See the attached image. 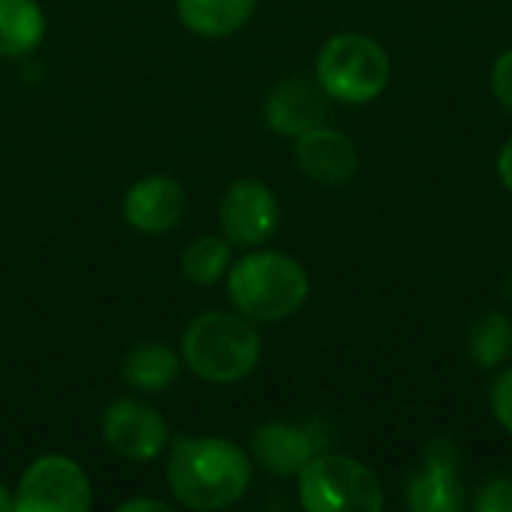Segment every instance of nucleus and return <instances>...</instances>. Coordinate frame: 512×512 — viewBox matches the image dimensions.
I'll return each instance as SVG.
<instances>
[{"label":"nucleus","instance_id":"9b49d317","mask_svg":"<svg viewBox=\"0 0 512 512\" xmlns=\"http://www.w3.org/2000/svg\"><path fill=\"white\" fill-rule=\"evenodd\" d=\"M330 117V96L318 84V78H285L279 81L267 102H264V120L276 135L297 138L315 126H324Z\"/></svg>","mask_w":512,"mask_h":512},{"label":"nucleus","instance_id":"9d476101","mask_svg":"<svg viewBox=\"0 0 512 512\" xmlns=\"http://www.w3.org/2000/svg\"><path fill=\"white\" fill-rule=\"evenodd\" d=\"M327 447V435L318 423H264L252 432V456L273 477H297Z\"/></svg>","mask_w":512,"mask_h":512},{"label":"nucleus","instance_id":"aec40b11","mask_svg":"<svg viewBox=\"0 0 512 512\" xmlns=\"http://www.w3.org/2000/svg\"><path fill=\"white\" fill-rule=\"evenodd\" d=\"M489 402H492V414H495V420L501 423V429H504L507 435H512V369H504V372L495 378Z\"/></svg>","mask_w":512,"mask_h":512},{"label":"nucleus","instance_id":"423d86ee","mask_svg":"<svg viewBox=\"0 0 512 512\" xmlns=\"http://www.w3.org/2000/svg\"><path fill=\"white\" fill-rule=\"evenodd\" d=\"M90 504V477L63 453L33 459L15 489V512H87Z\"/></svg>","mask_w":512,"mask_h":512},{"label":"nucleus","instance_id":"f257e3e1","mask_svg":"<svg viewBox=\"0 0 512 512\" xmlns=\"http://www.w3.org/2000/svg\"><path fill=\"white\" fill-rule=\"evenodd\" d=\"M165 477L180 507L228 510L249 492L252 462L228 438H180L168 453Z\"/></svg>","mask_w":512,"mask_h":512},{"label":"nucleus","instance_id":"6e6552de","mask_svg":"<svg viewBox=\"0 0 512 512\" xmlns=\"http://www.w3.org/2000/svg\"><path fill=\"white\" fill-rule=\"evenodd\" d=\"M102 441L129 462H153L168 450L171 429L165 417L141 399H114L102 414Z\"/></svg>","mask_w":512,"mask_h":512},{"label":"nucleus","instance_id":"393cba45","mask_svg":"<svg viewBox=\"0 0 512 512\" xmlns=\"http://www.w3.org/2000/svg\"><path fill=\"white\" fill-rule=\"evenodd\" d=\"M507 297L512 300V273H510V279H507Z\"/></svg>","mask_w":512,"mask_h":512},{"label":"nucleus","instance_id":"6ab92c4d","mask_svg":"<svg viewBox=\"0 0 512 512\" xmlns=\"http://www.w3.org/2000/svg\"><path fill=\"white\" fill-rule=\"evenodd\" d=\"M477 512H512V477H495L489 480L477 501H474Z\"/></svg>","mask_w":512,"mask_h":512},{"label":"nucleus","instance_id":"f3484780","mask_svg":"<svg viewBox=\"0 0 512 512\" xmlns=\"http://www.w3.org/2000/svg\"><path fill=\"white\" fill-rule=\"evenodd\" d=\"M468 357L480 369H498L512 357V321L498 312H480L468 327Z\"/></svg>","mask_w":512,"mask_h":512},{"label":"nucleus","instance_id":"4468645a","mask_svg":"<svg viewBox=\"0 0 512 512\" xmlns=\"http://www.w3.org/2000/svg\"><path fill=\"white\" fill-rule=\"evenodd\" d=\"M180 372H183L180 351L156 339L135 345L120 363L123 381L138 393H165L180 378Z\"/></svg>","mask_w":512,"mask_h":512},{"label":"nucleus","instance_id":"412c9836","mask_svg":"<svg viewBox=\"0 0 512 512\" xmlns=\"http://www.w3.org/2000/svg\"><path fill=\"white\" fill-rule=\"evenodd\" d=\"M492 93L498 96V102L512 114V48L504 51L495 66H492Z\"/></svg>","mask_w":512,"mask_h":512},{"label":"nucleus","instance_id":"a211bd4d","mask_svg":"<svg viewBox=\"0 0 512 512\" xmlns=\"http://www.w3.org/2000/svg\"><path fill=\"white\" fill-rule=\"evenodd\" d=\"M234 264V246L225 237L204 234L183 249L180 270L192 285H216L228 276Z\"/></svg>","mask_w":512,"mask_h":512},{"label":"nucleus","instance_id":"f03ea898","mask_svg":"<svg viewBox=\"0 0 512 512\" xmlns=\"http://www.w3.org/2000/svg\"><path fill=\"white\" fill-rule=\"evenodd\" d=\"M261 336L255 321L240 312H201L180 339L183 366L207 384L246 381L261 363Z\"/></svg>","mask_w":512,"mask_h":512},{"label":"nucleus","instance_id":"39448f33","mask_svg":"<svg viewBox=\"0 0 512 512\" xmlns=\"http://www.w3.org/2000/svg\"><path fill=\"white\" fill-rule=\"evenodd\" d=\"M300 507L309 512H381V480L351 456L321 453L300 474Z\"/></svg>","mask_w":512,"mask_h":512},{"label":"nucleus","instance_id":"4be33fe9","mask_svg":"<svg viewBox=\"0 0 512 512\" xmlns=\"http://www.w3.org/2000/svg\"><path fill=\"white\" fill-rule=\"evenodd\" d=\"M117 512H168V504L153 501V498H132V501H123Z\"/></svg>","mask_w":512,"mask_h":512},{"label":"nucleus","instance_id":"7ed1b4c3","mask_svg":"<svg viewBox=\"0 0 512 512\" xmlns=\"http://www.w3.org/2000/svg\"><path fill=\"white\" fill-rule=\"evenodd\" d=\"M225 279L234 309L255 324L285 321L309 300L306 267L285 252H249L231 264Z\"/></svg>","mask_w":512,"mask_h":512},{"label":"nucleus","instance_id":"dca6fc26","mask_svg":"<svg viewBox=\"0 0 512 512\" xmlns=\"http://www.w3.org/2000/svg\"><path fill=\"white\" fill-rule=\"evenodd\" d=\"M45 39V12L36 0H0V57H24Z\"/></svg>","mask_w":512,"mask_h":512},{"label":"nucleus","instance_id":"20e7f679","mask_svg":"<svg viewBox=\"0 0 512 512\" xmlns=\"http://www.w3.org/2000/svg\"><path fill=\"white\" fill-rule=\"evenodd\" d=\"M315 78L333 102L366 105L390 81V54L366 33H336L318 51Z\"/></svg>","mask_w":512,"mask_h":512},{"label":"nucleus","instance_id":"ddd939ff","mask_svg":"<svg viewBox=\"0 0 512 512\" xmlns=\"http://www.w3.org/2000/svg\"><path fill=\"white\" fill-rule=\"evenodd\" d=\"M294 159H297L300 171L321 186H342V183L354 180V174L360 168L357 144L345 132L330 129L327 123L297 135Z\"/></svg>","mask_w":512,"mask_h":512},{"label":"nucleus","instance_id":"b1692460","mask_svg":"<svg viewBox=\"0 0 512 512\" xmlns=\"http://www.w3.org/2000/svg\"><path fill=\"white\" fill-rule=\"evenodd\" d=\"M0 512H15V492L0 483Z\"/></svg>","mask_w":512,"mask_h":512},{"label":"nucleus","instance_id":"0eeeda50","mask_svg":"<svg viewBox=\"0 0 512 512\" xmlns=\"http://www.w3.org/2000/svg\"><path fill=\"white\" fill-rule=\"evenodd\" d=\"M282 222V207L276 192L252 177L234 180L222 201H219V225H222V237L231 246L240 249H255L264 246Z\"/></svg>","mask_w":512,"mask_h":512},{"label":"nucleus","instance_id":"5701e85b","mask_svg":"<svg viewBox=\"0 0 512 512\" xmlns=\"http://www.w3.org/2000/svg\"><path fill=\"white\" fill-rule=\"evenodd\" d=\"M498 174H501L504 186L512 192V135L507 138V144L501 147V153H498Z\"/></svg>","mask_w":512,"mask_h":512},{"label":"nucleus","instance_id":"f8f14e48","mask_svg":"<svg viewBox=\"0 0 512 512\" xmlns=\"http://www.w3.org/2000/svg\"><path fill=\"white\" fill-rule=\"evenodd\" d=\"M123 216L141 234H168L186 216V189L168 174L141 177L123 198Z\"/></svg>","mask_w":512,"mask_h":512},{"label":"nucleus","instance_id":"1a4fd4ad","mask_svg":"<svg viewBox=\"0 0 512 512\" xmlns=\"http://www.w3.org/2000/svg\"><path fill=\"white\" fill-rule=\"evenodd\" d=\"M459 447L450 438H435L423 453V471L405 486V504L414 512H456L465 504L459 480Z\"/></svg>","mask_w":512,"mask_h":512},{"label":"nucleus","instance_id":"2eb2a0df","mask_svg":"<svg viewBox=\"0 0 512 512\" xmlns=\"http://www.w3.org/2000/svg\"><path fill=\"white\" fill-rule=\"evenodd\" d=\"M258 0H177V18L204 39H225L249 24Z\"/></svg>","mask_w":512,"mask_h":512}]
</instances>
